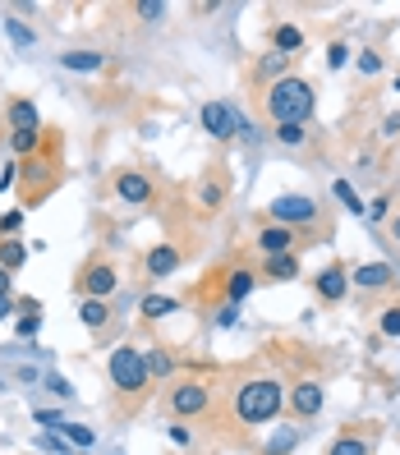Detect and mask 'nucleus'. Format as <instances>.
Segmentation results:
<instances>
[{
    "label": "nucleus",
    "instance_id": "obj_1",
    "mask_svg": "<svg viewBox=\"0 0 400 455\" xmlns=\"http://www.w3.org/2000/svg\"><path fill=\"white\" fill-rule=\"evenodd\" d=\"M285 410V382L272 372H239L230 387V414L239 427H262Z\"/></svg>",
    "mask_w": 400,
    "mask_h": 455
},
{
    "label": "nucleus",
    "instance_id": "obj_2",
    "mask_svg": "<svg viewBox=\"0 0 400 455\" xmlns=\"http://www.w3.org/2000/svg\"><path fill=\"white\" fill-rule=\"evenodd\" d=\"M106 372H111V391H116V405L120 414H133L152 395V372L139 345H116L111 359H106Z\"/></svg>",
    "mask_w": 400,
    "mask_h": 455
},
{
    "label": "nucleus",
    "instance_id": "obj_3",
    "mask_svg": "<svg viewBox=\"0 0 400 455\" xmlns=\"http://www.w3.org/2000/svg\"><path fill=\"white\" fill-rule=\"evenodd\" d=\"M262 111H267L272 124H308V116H313V84L300 78V74H285L281 84H267Z\"/></svg>",
    "mask_w": 400,
    "mask_h": 455
},
{
    "label": "nucleus",
    "instance_id": "obj_4",
    "mask_svg": "<svg viewBox=\"0 0 400 455\" xmlns=\"http://www.w3.org/2000/svg\"><path fill=\"white\" fill-rule=\"evenodd\" d=\"M162 405L171 419H207L212 405H217V387H212L207 378H175L166 382V395H162Z\"/></svg>",
    "mask_w": 400,
    "mask_h": 455
},
{
    "label": "nucleus",
    "instance_id": "obj_5",
    "mask_svg": "<svg viewBox=\"0 0 400 455\" xmlns=\"http://www.w3.org/2000/svg\"><path fill=\"white\" fill-rule=\"evenodd\" d=\"M56 152H60V143L51 139V143H46V152L23 156V162H19V180H23V198H28V207H37L51 189H56V180H60Z\"/></svg>",
    "mask_w": 400,
    "mask_h": 455
},
{
    "label": "nucleus",
    "instance_id": "obj_6",
    "mask_svg": "<svg viewBox=\"0 0 400 455\" xmlns=\"http://www.w3.org/2000/svg\"><path fill=\"white\" fill-rule=\"evenodd\" d=\"M267 221L290 226L300 235H317V230H323V207H317L308 194H281V198L267 203Z\"/></svg>",
    "mask_w": 400,
    "mask_h": 455
},
{
    "label": "nucleus",
    "instance_id": "obj_7",
    "mask_svg": "<svg viewBox=\"0 0 400 455\" xmlns=\"http://www.w3.org/2000/svg\"><path fill=\"white\" fill-rule=\"evenodd\" d=\"M285 410L295 414V419H317V414L327 410V382H323V378H300V382H290Z\"/></svg>",
    "mask_w": 400,
    "mask_h": 455
},
{
    "label": "nucleus",
    "instance_id": "obj_8",
    "mask_svg": "<svg viewBox=\"0 0 400 455\" xmlns=\"http://www.w3.org/2000/svg\"><path fill=\"white\" fill-rule=\"evenodd\" d=\"M78 294L84 299H111L116 294V285H120V276H116V267L106 262V258H92V262H84V272H78Z\"/></svg>",
    "mask_w": 400,
    "mask_h": 455
},
{
    "label": "nucleus",
    "instance_id": "obj_9",
    "mask_svg": "<svg viewBox=\"0 0 400 455\" xmlns=\"http://www.w3.org/2000/svg\"><path fill=\"white\" fill-rule=\"evenodd\" d=\"M116 198L120 203H129V207H152L156 203V180L148 175V171H120L116 175Z\"/></svg>",
    "mask_w": 400,
    "mask_h": 455
},
{
    "label": "nucleus",
    "instance_id": "obj_10",
    "mask_svg": "<svg viewBox=\"0 0 400 455\" xmlns=\"http://www.w3.org/2000/svg\"><path fill=\"white\" fill-rule=\"evenodd\" d=\"M253 244H258L262 258H281V253H295L304 244V235L290 230V226H276V221H262L258 235H253Z\"/></svg>",
    "mask_w": 400,
    "mask_h": 455
},
{
    "label": "nucleus",
    "instance_id": "obj_11",
    "mask_svg": "<svg viewBox=\"0 0 400 455\" xmlns=\"http://www.w3.org/2000/svg\"><path fill=\"white\" fill-rule=\"evenodd\" d=\"M198 120H203V129H207L217 143H230L235 133H239V116H235V106H230V101H203Z\"/></svg>",
    "mask_w": 400,
    "mask_h": 455
},
{
    "label": "nucleus",
    "instance_id": "obj_12",
    "mask_svg": "<svg viewBox=\"0 0 400 455\" xmlns=\"http://www.w3.org/2000/svg\"><path fill=\"white\" fill-rule=\"evenodd\" d=\"M350 285L359 294H387L396 285V267L391 262H359V267H350Z\"/></svg>",
    "mask_w": 400,
    "mask_h": 455
},
{
    "label": "nucleus",
    "instance_id": "obj_13",
    "mask_svg": "<svg viewBox=\"0 0 400 455\" xmlns=\"http://www.w3.org/2000/svg\"><path fill=\"white\" fill-rule=\"evenodd\" d=\"M313 290H317V299H323V304H340L345 290H350V267H345V262H327L323 272L313 276Z\"/></svg>",
    "mask_w": 400,
    "mask_h": 455
},
{
    "label": "nucleus",
    "instance_id": "obj_14",
    "mask_svg": "<svg viewBox=\"0 0 400 455\" xmlns=\"http://www.w3.org/2000/svg\"><path fill=\"white\" fill-rule=\"evenodd\" d=\"M180 262H184V253L162 239V244H152V249H148V258H143V276H148V281H166V276L180 272Z\"/></svg>",
    "mask_w": 400,
    "mask_h": 455
},
{
    "label": "nucleus",
    "instance_id": "obj_15",
    "mask_svg": "<svg viewBox=\"0 0 400 455\" xmlns=\"http://www.w3.org/2000/svg\"><path fill=\"white\" fill-rule=\"evenodd\" d=\"M258 276H253V267H230V272H221V294H226V304H244L249 294H253Z\"/></svg>",
    "mask_w": 400,
    "mask_h": 455
},
{
    "label": "nucleus",
    "instance_id": "obj_16",
    "mask_svg": "<svg viewBox=\"0 0 400 455\" xmlns=\"http://www.w3.org/2000/svg\"><path fill=\"white\" fill-rule=\"evenodd\" d=\"M372 451H378V437L359 433V427H345V433L327 446V455H372Z\"/></svg>",
    "mask_w": 400,
    "mask_h": 455
},
{
    "label": "nucleus",
    "instance_id": "obj_17",
    "mask_svg": "<svg viewBox=\"0 0 400 455\" xmlns=\"http://www.w3.org/2000/svg\"><path fill=\"white\" fill-rule=\"evenodd\" d=\"M60 65L74 69V74H97V69H106V51H97V46H74V51H65V56H60Z\"/></svg>",
    "mask_w": 400,
    "mask_h": 455
},
{
    "label": "nucleus",
    "instance_id": "obj_18",
    "mask_svg": "<svg viewBox=\"0 0 400 455\" xmlns=\"http://www.w3.org/2000/svg\"><path fill=\"white\" fill-rule=\"evenodd\" d=\"M5 124H10V133H23V129H42V116H37V106H33L28 97H14V101L5 106Z\"/></svg>",
    "mask_w": 400,
    "mask_h": 455
},
{
    "label": "nucleus",
    "instance_id": "obj_19",
    "mask_svg": "<svg viewBox=\"0 0 400 455\" xmlns=\"http://www.w3.org/2000/svg\"><path fill=\"white\" fill-rule=\"evenodd\" d=\"M300 46H304V28H300V23H276V28H272V51H276V56L295 60Z\"/></svg>",
    "mask_w": 400,
    "mask_h": 455
},
{
    "label": "nucleus",
    "instance_id": "obj_20",
    "mask_svg": "<svg viewBox=\"0 0 400 455\" xmlns=\"http://www.w3.org/2000/svg\"><path fill=\"white\" fill-rule=\"evenodd\" d=\"M148 359V372H152V382H175V355L162 350V345H152V350H143Z\"/></svg>",
    "mask_w": 400,
    "mask_h": 455
},
{
    "label": "nucleus",
    "instance_id": "obj_21",
    "mask_svg": "<svg viewBox=\"0 0 400 455\" xmlns=\"http://www.w3.org/2000/svg\"><path fill=\"white\" fill-rule=\"evenodd\" d=\"M262 276H267V281H295V276H300V253L262 258Z\"/></svg>",
    "mask_w": 400,
    "mask_h": 455
},
{
    "label": "nucleus",
    "instance_id": "obj_22",
    "mask_svg": "<svg viewBox=\"0 0 400 455\" xmlns=\"http://www.w3.org/2000/svg\"><path fill=\"white\" fill-rule=\"evenodd\" d=\"M78 323H84L88 331H101L106 323H111V304L106 299H84L78 304Z\"/></svg>",
    "mask_w": 400,
    "mask_h": 455
},
{
    "label": "nucleus",
    "instance_id": "obj_23",
    "mask_svg": "<svg viewBox=\"0 0 400 455\" xmlns=\"http://www.w3.org/2000/svg\"><path fill=\"white\" fill-rule=\"evenodd\" d=\"M143 317H152V323H162V317L180 313V299H171V294H143Z\"/></svg>",
    "mask_w": 400,
    "mask_h": 455
},
{
    "label": "nucleus",
    "instance_id": "obj_24",
    "mask_svg": "<svg viewBox=\"0 0 400 455\" xmlns=\"http://www.w3.org/2000/svg\"><path fill=\"white\" fill-rule=\"evenodd\" d=\"M23 262H28V244H23V239H0V267L19 272Z\"/></svg>",
    "mask_w": 400,
    "mask_h": 455
},
{
    "label": "nucleus",
    "instance_id": "obj_25",
    "mask_svg": "<svg viewBox=\"0 0 400 455\" xmlns=\"http://www.w3.org/2000/svg\"><path fill=\"white\" fill-rule=\"evenodd\" d=\"M285 74H290V56H276V51H272V56H262L258 69H253V78H272V84H281Z\"/></svg>",
    "mask_w": 400,
    "mask_h": 455
},
{
    "label": "nucleus",
    "instance_id": "obj_26",
    "mask_svg": "<svg viewBox=\"0 0 400 455\" xmlns=\"http://www.w3.org/2000/svg\"><path fill=\"white\" fill-rule=\"evenodd\" d=\"M378 331L387 340H400V299H391V304L378 308Z\"/></svg>",
    "mask_w": 400,
    "mask_h": 455
},
{
    "label": "nucleus",
    "instance_id": "obj_27",
    "mask_svg": "<svg viewBox=\"0 0 400 455\" xmlns=\"http://www.w3.org/2000/svg\"><path fill=\"white\" fill-rule=\"evenodd\" d=\"M332 194H336V198H340L345 207H350L355 217H368V203H364V198L355 194V184H350V180H336V184H332Z\"/></svg>",
    "mask_w": 400,
    "mask_h": 455
},
{
    "label": "nucleus",
    "instance_id": "obj_28",
    "mask_svg": "<svg viewBox=\"0 0 400 455\" xmlns=\"http://www.w3.org/2000/svg\"><path fill=\"white\" fill-rule=\"evenodd\" d=\"M10 148L19 156H37L42 152V129H23V133H10Z\"/></svg>",
    "mask_w": 400,
    "mask_h": 455
},
{
    "label": "nucleus",
    "instance_id": "obj_29",
    "mask_svg": "<svg viewBox=\"0 0 400 455\" xmlns=\"http://www.w3.org/2000/svg\"><path fill=\"white\" fill-rule=\"evenodd\" d=\"M221 203H226V189H221L217 180H203L198 184V207L203 212H221Z\"/></svg>",
    "mask_w": 400,
    "mask_h": 455
},
{
    "label": "nucleus",
    "instance_id": "obj_30",
    "mask_svg": "<svg viewBox=\"0 0 400 455\" xmlns=\"http://www.w3.org/2000/svg\"><path fill=\"white\" fill-rule=\"evenodd\" d=\"M355 65H359L364 78H378V74H382V51H378V46H364L359 56H355Z\"/></svg>",
    "mask_w": 400,
    "mask_h": 455
},
{
    "label": "nucleus",
    "instance_id": "obj_31",
    "mask_svg": "<svg viewBox=\"0 0 400 455\" xmlns=\"http://www.w3.org/2000/svg\"><path fill=\"white\" fill-rule=\"evenodd\" d=\"M5 33H10V42L19 46V51H33V28H28V23H23V19H5Z\"/></svg>",
    "mask_w": 400,
    "mask_h": 455
},
{
    "label": "nucleus",
    "instance_id": "obj_32",
    "mask_svg": "<svg viewBox=\"0 0 400 455\" xmlns=\"http://www.w3.org/2000/svg\"><path fill=\"white\" fill-rule=\"evenodd\" d=\"M276 143L281 148H304L308 143V129L304 124H276Z\"/></svg>",
    "mask_w": 400,
    "mask_h": 455
},
{
    "label": "nucleus",
    "instance_id": "obj_33",
    "mask_svg": "<svg viewBox=\"0 0 400 455\" xmlns=\"http://www.w3.org/2000/svg\"><path fill=\"white\" fill-rule=\"evenodd\" d=\"M60 433H65V437H69L74 446H84V451H88V446L97 442V433H92V427H84V423H65Z\"/></svg>",
    "mask_w": 400,
    "mask_h": 455
},
{
    "label": "nucleus",
    "instance_id": "obj_34",
    "mask_svg": "<svg viewBox=\"0 0 400 455\" xmlns=\"http://www.w3.org/2000/svg\"><path fill=\"white\" fill-rule=\"evenodd\" d=\"M295 442H300V433H295V427H281V433H276V442L267 446V455H290V451H295Z\"/></svg>",
    "mask_w": 400,
    "mask_h": 455
},
{
    "label": "nucleus",
    "instance_id": "obj_35",
    "mask_svg": "<svg viewBox=\"0 0 400 455\" xmlns=\"http://www.w3.org/2000/svg\"><path fill=\"white\" fill-rule=\"evenodd\" d=\"M133 14L148 19V23H162V19H166V5H162V0H139V5H133Z\"/></svg>",
    "mask_w": 400,
    "mask_h": 455
},
{
    "label": "nucleus",
    "instance_id": "obj_36",
    "mask_svg": "<svg viewBox=\"0 0 400 455\" xmlns=\"http://www.w3.org/2000/svg\"><path fill=\"white\" fill-rule=\"evenodd\" d=\"M368 221H391V198L387 194L368 203Z\"/></svg>",
    "mask_w": 400,
    "mask_h": 455
},
{
    "label": "nucleus",
    "instance_id": "obj_37",
    "mask_svg": "<svg viewBox=\"0 0 400 455\" xmlns=\"http://www.w3.org/2000/svg\"><path fill=\"white\" fill-rule=\"evenodd\" d=\"M378 139H382V143H396V139H400V111H391V116L382 120V129H378Z\"/></svg>",
    "mask_w": 400,
    "mask_h": 455
},
{
    "label": "nucleus",
    "instance_id": "obj_38",
    "mask_svg": "<svg viewBox=\"0 0 400 455\" xmlns=\"http://www.w3.org/2000/svg\"><path fill=\"white\" fill-rule=\"evenodd\" d=\"M345 60H350V46H345V42H332V46H327V69H340Z\"/></svg>",
    "mask_w": 400,
    "mask_h": 455
},
{
    "label": "nucleus",
    "instance_id": "obj_39",
    "mask_svg": "<svg viewBox=\"0 0 400 455\" xmlns=\"http://www.w3.org/2000/svg\"><path fill=\"white\" fill-rule=\"evenodd\" d=\"M33 419H37V423H42V427H46V433H60V427H65V423H69V419H60V414H56V410H37V414H33Z\"/></svg>",
    "mask_w": 400,
    "mask_h": 455
},
{
    "label": "nucleus",
    "instance_id": "obj_40",
    "mask_svg": "<svg viewBox=\"0 0 400 455\" xmlns=\"http://www.w3.org/2000/svg\"><path fill=\"white\" fill-rule=\"evenodd\" d=\"M19 226H23V212H5V217H0V239H10Z\"/></svg>",
    "mask_w": 400,
    "mask_h": 455
},
{
    "label": "nucleus",
    "instance_id": "obj_41",
    "mask_svg": "<svg viewBox=\"0 0 400 455\" xmlns=\"http://www.w3.org/2000/svg\"><path fill=\"white\" fill-rule=\"evenodd\" d=\"M46 387H51V391H56L60 400H74V387H69V382L60 378V372H51V378H46Z\"/></svg>",
    "mask_w": 400,
    "mask_h": 455
},
{
    "label": "nucleus",
    "instance_id": "obj_42",
    "mask_svg": "<svg viewBox=\"0 0 400 455\" xmlns=\"http://www.w3.org/2000/svg\"><path fill=\"white\" fill-rule=\"evenodd\" d=\"M235 317H239V304H221V313H217V327H235Z\"/></svg>",
    "mask_w": 400,
    "mask_h": 455
},
{
    "label": "nucleus",
    "instance_id": "obj_43",
    "mask_svg": "<svg viewBox=\"0 0 400 455\" xmlns=\"http://www.w3.org/2000/svg\"><path fill=\"white\" fill-rule=\"evenodd\" d=\"M166 437L180 442V446H189V427H184V423H171V427H166Z\"/></svg>",
    "mask_w": 400,
    "mask_h": 455
},
{
    "label": "nucleus",
    "instance_id": "obj_44",
    "mask_svg": "<svg viewBox=\"0 0 400 455\" xmlns=\"http://www.w3.org/2000/svg\"><path fill=\"white\" fill-rule=\"evenodd\" d=\"M42 451H51V455H69V446H65L60 437H51V433L42 437Z\"/></svg>",
    "mask_w": 400,
    "mask_h": 455
},
{
    "label": "nucleus",
    "instance_id": "obj_45",
    "mask_svg": "<svg viewBox=\"0 0 400 455\" xmlns=\"http://www.w3.org/2000/svg\"><path fill=\"white\" fill-rule=\"evenodd\" d=\"M14 180H19V162H14V166H5V171H0V189H10Z\"/></svg>",
    "mask_w": 400,
    "mask_h": 455
},
{
    "label": "nucleus",
    "instance_id": "obj_46",
    "mask_svg": "<svg viewBox=\"0 0 400 455\" xmlns=\"http://www.w3.org/2000/svg\"><path fill=\"white\" fill-rule=\"evenodd\" d=\"M19 304H14V294H0V317H10Z\"/></svg>",
    "mask_w": 400,
    "mask_h": 455
},
{
    "label": "nucleus",
    "instance_id": "obj_47",
    "mask_svg": "<svg viewBox=\"0 0 400 455\" xmlns=\"http://www.w3.org/2000/svg\"><path fill=\"white\" fill-rule=\"evenodd\" d=\"M387 230H391V239L400 244V212H391V221H387Z\"/></svg>",
    "mask_w": 400,
    "mask_h": 455
},
{
    "label": "nucleus",
    "instance_id": "obj_48",
    "mask_svg": "<svg viewBox=\"0 0 400 455\" xmlns=\"http://www.w3.org/2000/svg\"><path fill=\"white\" fill-rule=\"evenodd\" d=\"M0 294H10V272L0 267Z\"/></svg>",
    "mask_w": 400,
    "mask_h": 455
},
{
    "label": "nucleus",
    "instance_id": "obj_49",
    "mask_svg": "<svg viewBox=\"0 0 400 455\" xmlns=\"http://www.w3.org/2000/svg\"><path fill=\"white\" fill-rule=\"evenodd\" d=\"M396 92H400V74H396Z\"/></svg>",
    "mask_w": 400,
    "mask_h": 455
}]
</instances>
